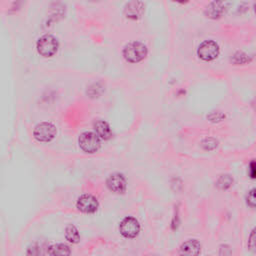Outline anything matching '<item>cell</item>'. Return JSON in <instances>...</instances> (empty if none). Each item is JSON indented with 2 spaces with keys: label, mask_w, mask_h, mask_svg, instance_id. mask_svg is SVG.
Wrapping results in <instances>:
<instances>
[{
  "label": "cell",
  "mask_w": 256,
  "mask_h": 256,
  "mask_svg": "<svg viewBox=\"0 0 256 256\" xmlns=\"http://www.w3.org/2000/svg\"><path fill=\"white\" fill-rule=\"evenodd\" d=\"M65 238L71 243H77L80 239L78 229L72 224L67 225L65 228Z\"/></svg>",
  "instance_id": "obj_14"
},
{
  "label": "cell",
  "mask_w": 256,
  "mask_h": 256,
  "mask_svg": "<svg viewBox=\"0 0 256 256\" xmlns=\"http://www.w3.org/2000/svg\"><path fill=\"white\" fill-rule=\"evenodd\" d=\"M149 256H157V255H149Z\"/></svg>",
  "instance_id": "obj_24"
},
{
  "label": "cell",
  "mask_w": 256,
  "mask_h": 256,
  "mask_svg": "<svg viewBox=\"0 0 256 256\" xmlns=\"http://www.w3.org/2000/svg\"><path fill=\"white\" fill-rule=\"evenodd\" d=\"M246 203L252 208H256V188L251 189L246 195Z\"/></svg>",
  "instance_id": "obj_20"
},
{
  "label": "cell",
  "mask_w": 256,
  "mask_h": 256,
  "mask_svg": "<svg viewBox=\"0 0 256 256\" xmlns=\"http://www.w3.org/2000/svg\"><path fill=\"white\" fill-rule=\"evenodd\" d=\"M248 173H249L250 178H252V179L256 178V161L255 160L250 162L249 169H248Z\"/></svg>",
  "instance_id": "obj_22"
},
{
  "label": "cell",
  "mask_w": 256,
  "mask_h": 256,
  "mask_svg": "<svg viewBox=\"0 0 256 256\" xmlns=\"http://www.w3.org/2000/svg\"><path fill=\"white\" fill-rule=\"evenodd\" d=\"M254 11L256 12V3H254Z\"/></svg>",
  "instance_id": "obj_23"
},
{
  "label": "cell",
  "mask_w": 256,
  "mask_h": 256,
  "mask_svg": "<svg viewBox=\"0 0 256 256\" xmlns=\"http://www.w3.org/2000/svg\"><path fill=\"white\" fill-rule=\"evenodd\" d=\"M203 149L205 150H213L217 147V140L214 138H205L201 143Z\"/></svg>",
  "instance_id": "obj_19"
},
{
  "label": "cell",
  "mask_w": 256,
  "mask_h": 256,
  "mask_svg": "<svg viewBox=\"0 0 256 256\" xmlns=\"http://www.w3.org/2000/svg\"><path fill=\"white\" fill-rule=\"evenodd\" d=\"M248 249L252 253H256V227L252 229L248 238Z\"/></svg>",
  "instance_id": "obj_18"
},
{
  "label": "cell",
  "mask_w": 256,
  "mask_h": 256,
  "mask_svg": "<svg viewBox=\"0 0 256 256\" xmlns=\"http://www.w3.org/2000/svg\"><path fill=\"white\" fill-rule=\"evenodd\" d=\"M220 49L218 44L213 40H205L198 46L197 55L204 61L214 60L219 55Z\"/></svg>",
  "instance_id": "obj_5"
},
{
  "label": "cell",
  "mask_w": 256,
  "mask_h": 256,
  "mask_svg": "<svg viewBox=\"0 0 256 256\" xmlns=\"http://www.w3.org/2000/svg\"><path fill=\"white\" fill-rule=\"evenodd\" d=\"M78 210L84 213H94L98 209L99 203L98 200L91 194L81 195L76 202Z\"/></svg>",
  "instance_id": "obj_7"
},
{
  "label": "cell",
  "mask_w": 256,
  "mask_h": 256,
  "mask_svg": "<svg viewBox=\"0 0 256 256\" xmlns=\"http://www.w3.org/2000/svg\"><path fill=\"white\" fill-rule=\"evenodd\" d=\"M231 254H232V251H231L230 246H228L226 244L220 246V249H219L220 256H231Z\"/></svg>",
  "instance_id": "obj_21"
},
{
  "label": "cell",
  "mask_w": 256,
  "mask_h": 256,
  "mask_svg": "<svg viewBox=\"0 0 256 256\" xmlns=\"http://www.w3.org/2000/svg\"><path fill=\"white\" fill-rule=\"evenodd\" d=\"M201 252V244L196 239H189L181 244L178 255L179 256H198Z\"/></svg>",
  "instance_id": "obj_9"
},
{
  "label": "cell",
  "mask_w": 256,
  "mask_h": 256,
  "mask_svg": "<svg viewBox=\"0 0 256 256\" xmlns=\"http://www.w3.org/2000/svg\"><path fill=\"white\" fill-rule=\"evenodd\" d=\"M57 129L54 124L50 122H41L38 123L34 130L33 136L39 142H49L56 136Z\"/></svg>",
  "instance_id": "obj_3"
},
{
  "label": "cell",
  "mask_w": 256,
  "mask_h": 256,
  "mask_svg": "<svg viewBox=\"0 0 256 256\" xmlns=\"http://www.w3.org/2000/svg\"><path fill=\"white\" fill-rule=\"evenodd\" d=\"M233 184V178L229 174L220 175L216 181V186L221 190H226Z\"/></svg>",
  "instance_id": "obj_15"
},
{
  "label": "cell",
  "mask_w": 256,
  "mask_h": 256,
  "mask_svg": "<svg viewBox=\"0 0 256 256\" xmlns=\"http://www.w3.org/2000/svg\"><path fill=\"white\" fill-rule=\"evenodd\" d=\"M144 11V4L141 1H130L125 5L124 14L131 19H138Z\"/></svg>",
  "instance_id": "obj_10"
},
{
  "label": "cell",
  "mask_w": 256,
  "mask_h": 256,
  "mask_svg": "<svg viewBox=\"0 0 256 256\" xmlns=\"http://www.w3.org/2000/svg\"><path fill=\"white\" fill-rule=\"evenodd\" d=\"M232 62L236 65H239V64H245L247 62H249V56L242 52V51H238L236 52L233 57H232Z\"/></svg>",
  "instance_id": "obj_16"
},
{
  "label": "cell",
  "mask_w": 256,
  "mask_h": 256,
  "mask_svg": "<svg viewBox=\"0 0 256 256\" xmlns=\"http://www.w3.org/2000/svg\"><path fill=\"white\" fill-rule=\"evenodd\" d=\"M59 47L58 40L56 37H54L51 34H45L41 36L36 43L37 51L40 55L44 57H50L53 56Z\"/></svg>",
  "instance_id": "obj_2"
},
{
  "label": "cell",
  "mask_w": 256,
  "mask_h": 256,
  "mask_svg": "<svg viewBox=\"0 0 256 256\" xmlns=\"http://www.w3.org/2000/svg\"><path fill=\"white\" fill-rule=\"evenodd\" d=\"M108 189L115 193H124L126 190V179L121 173H113L106 180Z\"/></svg>",
  "instance_id": "obj_8"
},
{
  "label": "cell",
  "mask_w": 256,
  "mask_h": 256,
  "mask_svg": "<svg viewBox=\"0 0 256 256\" xmlns=\"http://www.w3.org/2000/svg\"><path fill=\"white\" fill-rule=\"evenodd\" d=\"M93 127H94L95 133L98 135V137L100 139L108 140V139L111 138L112 131H111V128H110L109 124L106 121L98 119L94 122Z\"/></svg>",
  "instance_id": "obj_11"
},
{
  "label": "cell",
  "mask_w": 256,
  "mask_h": 256,
  "mask_svg": "<svg viewBox=\"0 0 256 256\" xmlns=\"http://www.w3.org/2000/svg\"><path fill=\"white\" fill-rule=\"evenodd\" d=\"M27 256H44V251L39 244H32L27 249Z\"/></svg>",
  "instance_id": "obj_17"
},
{
  "label": "cell",
  "mask_w": 256,
  "mask_h": 256,
  "mask_svg": "<svg viewBox=\"0 0 256 256\" xmlns=\"http://www.w3.org/2000/svg\"><path fill=\"white\" fill-rule=\"evenodd\" d=\"M147 52V47L142 42L133 41L125 45L123 49V56L128 62L137 63L146 57Z\"/></svg>",
  "instance_id": "obj_1"
},
{
  "label": "cell",
  "mask_w": 256,
  "mask_h": 256,
  "mask_svg": "<svg viewBox=\"0 0 256 256\" xmlns=\"http://www.w3.org/2000/svg\"><path fill=\"white\" fill-rule=\"evenodd\" d=\"M120 233L125 238H134L140 231V224L134 217H125L119 225Z\"/></svg>",
  "instance_id": "obj_6"
},
{
  "label": "cell",
  "mask_w": 256,
  "mask_h": 256,
  "mask_svg": "<svg viewBox=\"0 0 256 256\" xmlns=\"http://www.w3.org/2000/svg\"><path fill=\"white\" fill-rule=\"evenodd\" d=\"M225 10V5L223 2H212L210 3L206 9H205V14L209 18H218L220 17Z\"/></svg>",
  "instance_id": "obj_12"
},
{
  "label": "cell",
  "mask_w": 256,
  "mask_h": 256,
  "mask_svg": "<svg viewBox=\"0 0 256 256\" xmlns=\"http://www.w3.org/2000/svg\"><path fill=\"white\" fill-rule=\"evenodd\" d=\"M70 248L62 243L53 244L48 248V254L50 256H70Z\"/></svg>",
  "instance_id": "obj_13"
},
{
  "label": "cell",
  "mask_w": 256,
  "mask_h": 256,
  "mask_svg": "<svg viewBox=\"0 0 256 256\" xmlns=\"http://www.w3.org/2000/svg\"><path fill=\"white\" fill-rule=\"evenodd\" d=\"M209 256H210V255H209Z\"/></svg>",
  "instance_id": "obj_25"
},
{
  "label": "cell",
  "mask_w": 256,
  "mask_h": 256,
  "mask_svg": "<svg viewBox=\"0 0 256 256\" xmlns=\"http://www.w3.org/2000/svg\"><path fill=\"white\" fill-rule=\"evenodd\" d=\"M78 142L80 148L87 153H94L100 148V138L96 133L91 131H85L81 133Z\"/></svg>",
  "instance_id": "obj_4"
}]
</instances>
